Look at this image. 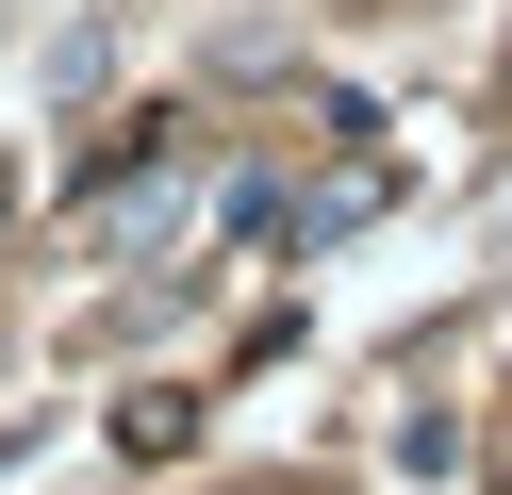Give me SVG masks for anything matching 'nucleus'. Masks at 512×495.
<instances>
[{
    "mask_svg": "<svg viewBox=\"0 0 512 495\" xmlns=\"http://www.w3.org/2000/svg\"><path fill=\"white\" fill-rule=\"evenodd\" d=\"M0 231H17V198H0Z\"/></svg>",
    "mask_w": 512,
    "mask_h": 495,
    "instance_id": "obj_1",
    "label": "nucleus"
}]
</instances>
